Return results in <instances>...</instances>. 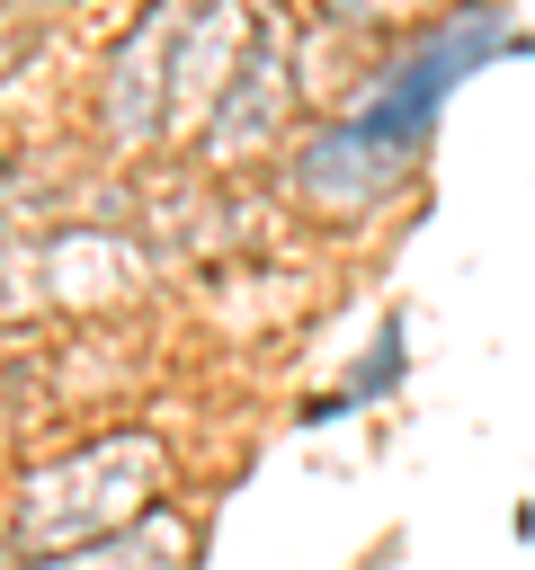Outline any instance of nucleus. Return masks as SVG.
Returning <instances> with one entry per match:
<instances>
[{"label":"nucleus","instance_id":"nucleus-1","mask_svg":"<svg viewBox=\"0 0 535 570\" xmlns=\"http://www.w3.org/2000/svg\"><path fill=\"white\" fill-rule=\"evenodd\" d=\"M490 36H499V18H481L473 36L455 27L446 45H428V53L401 71V89H383V98L348 125V142H366V151H401V142H419V134H428V116H437V98H446V80H455V71H473V53H481Z\"/></svg>","mask_w":535,"mask_h":570}]
</instances>
